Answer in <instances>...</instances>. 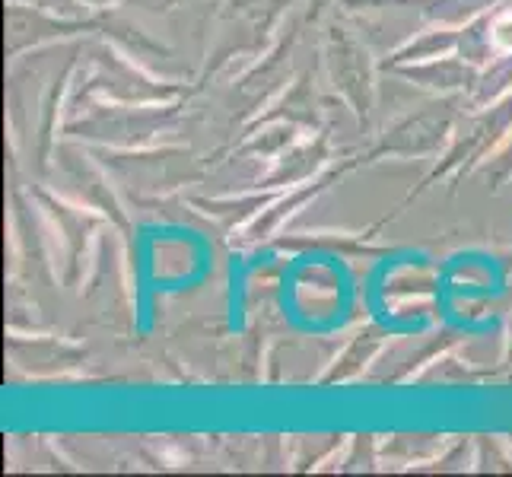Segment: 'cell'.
<instances>
[{"label":"cell","instance_id":"1","mask_svg":"<svg viewBox=\"0 0 512 477\" xmlns=\"http://www.w3.org/2000/svg\"><path fill=\"white\" fill-rule=\"evenodd\" d=\"M493 45L500 51H512V16L509 20H500L497 29H493Z\"/></svg>","mask_w":512,"mask_h":477}]
</instances>
